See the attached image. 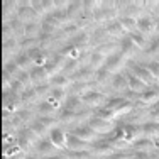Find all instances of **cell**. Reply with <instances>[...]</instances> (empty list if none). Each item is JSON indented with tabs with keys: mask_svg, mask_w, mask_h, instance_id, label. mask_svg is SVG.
I'll return each instance as SVG.
<instances>
[{
	"mask_svg": "<svg viewBox=\"0 0 159 159\" xmlns=\"http://www.w3.org/2000/svg\"><path fill=\"white\" fill-rule=\"evenodd\" d=\"M61 66H63V59H59V56H56L52 61H49V63H46V70H48V73L51 75L52 78L54 76H58L59 75V71H61Z\"/></svg>",
	"mask_w": 159,
	"mask_h": 159,
	"instance_id": "obj_19",
	"label": "cell"
},
{
	"mask_svg": "<svg viewBox=\"0 0 159 159\" xmlns=\"http://www.w3.org/2000/svg\"><path fill=\"white\" fill-rule=\"evenodd\" d=\"M127 66H129V71H130L134 76H137L141 81H144L147 86H154V83H156V78L151 75V71L147 70L146 66H142V64H137L134 61H130L129 59L127 61Z\"/></svg>",
	"mask_w": 159,
	"mask_h": 159,
	"instance_id": "obj_1",
	"label": "cell"
},
{
	"mask_svg": "<svg viewBox=\"0 0 159 159\" xmlns=\"http://www.w3.org/2000/svg\"><path fill=\"white\" fill-rule=\"evenodd\" d=\"M137 31L144 34V36H151L156 32V19L146 16V17H139L137 19Z\"/></svg>",
	"mask_w": 159,
	"mask_h": 159,
	"instance_id": "obj_6",
	"label": "cell"
},
{
	"mask_svg": "<svg viewBox=\"0 0 159 159\" xmlns=\"http://www.w3.org/2000/svg\"><path fill=\"white\" fill-rule=\"evenodd\" d=\"M95 52L97 54H102L103 58H108V56L115 54V44L113 43H102V44L97 46Z\"/></svg>",
	"mask_w": 159,
	"mask_h": 159,
	"instance_id": "obj_22",
	"label": "cell"
},
{
	"mask_svg": "<svg viewBox=\"0 0 159 159\" xmlns=\"http://www.w3.org/2000/svg\"><path fill=\"white\" fill-rule=\"evenodd\" d=\"M92 151H93V152H97V154H102V156H108V157H110L112 154L117 152V151L113 149V147H112L107 141H105V142H97V144H93V146H92Z\"/></svg>",
	"mask_w": 159,
	"mask_h": 159,
	"instance_id": "obj_16",
	"label": "cell"
},
{
	"mask_svg": "<svg viewBox=\"0 0 159 159\" xmlns=\"http://www.w3.org/2000/svg\"><path fill=\"white\" fill-rule=\"evenodd\" d=\"M157 63H159V58H157Z\"/></svg>",
	"mask_w": 159,
	"mask_h": 159,
	"instance_id": "obj_55",
	"label": "cell"
},
{
	"mask_svg": "<svg viewBox=\"0 0 159 159\" xmlns=\"http://www.w3.org/2000/svg\"><path fill=\"white\" fill-rule=\"evenodd\" d=\"M24 34H25V37H34V36H39V34H41V27H39L37 24H34V22H29V24H25Z\"/></svg>",
	"mask_w": 159,
	"mask_h": 159,
	"instance_id": "obj_34",
	"label": "cell"
},
{
	"mask_svg": "<svg viewBox=\"0 0 159 159\" xmlns=\"http://www.w3.org/2000/svg\"><path fill=\"white\" fill-rule=\"evenodd\" d=\"M39 110L43 113H51L52 110H54V105H48V103H41L39 105Z\"/></svg>",
	"mask_w": 159,
	"mask_h": 159,
	"instance_id": "obj_46",
	"label": "cell"
},
{
	"mask_svg": "<svg viewBox=\"0 0 159 159\" xmlns=\"http://www.w3.org/2000/svg\"><path fill=\"white\" fill-rule=\"evenodd\" d=\"M88 147H90V144L86 141H83V139H80L73 134H68V151L81 152V151H88Z\"/></svg>",
	"mask_w": 159,
	"mask_h": 159,
	"instance_id": "obj_12",
	"label": "cell"
},
{
	"mask_svg": "<svg viewBox=\"0 0 159 159\" xmlns=\"http://www.w3.org/2000/svg\"><path fill=\"white\" fill-rule=\"evenodd\" d=\"M32 132L36 135H44L48 132V129H46V125H44V124H41L39 120H36V122L32 124Z\"/></svg>",
	"mask_w": 159,
	"mask_h": 159,
	"instance_id": "obj_41",
	"label": "cell"
},
{
	"mask_svg": "<svg viewBox=\"0 0 159 159\" xmlns=\"http://www.w3.org/2000/svg\"><path fill=\"white\" fill-rule=\"evenodd\" d=\"M95 117H100V119H103V120H110V122L115 120V113H113V110H108V108H105V107L98 108V110L95 112Z\"/></svg>",
	"mask_w": 159,
	"mask_h": 159,
	"instance_id": "obj_33",
	"label": "cell"
},
{
	"mask_svg": "<svg viewBox=\"0 0 159 159\" xmlns=\"http://www.w3.org/2000/svg\"><path fill=\"white\" fill-rule=\"evenodd\" d=\"M105 59L107 58H103L102 54H97V52H93L92 56H90V66L93 68V70H100V68H103V64H105Z\"/></svg>",
	"mask_w": 159,
	"mask_h": 159,
	"instance_id": "obj_31",
	"label": "cell"
},
{
	"mask_svg": "<svg viewBox=\"0 0 159 159\" xmlns=\"http://www.w3.org/2000/svg\"><path fill=\"white\" fill-rule=\"evenodd\" d=\"M37 120H39L41 124H44L48 130H54V129H58V124H59V119H58V117H48V115H43V117H39Z\"/></svg>",
	"mask_w": 159,
	"mask_h": 159,
	"instance_id": "obj_26",
	"label": "cell"
},
{
	"mask_svg": "<svg viewBox=\"0 0 159 159\" xmlns=\"http://www.w3.org/2000/svg\"><path fill=\"white\" fill-rule=\"evenodd\" d=\"M71 44H73L78 51H81V49H85L88 46V36H86V34H78V36H75V39Z\"/></svg>",
	"mask_w": 159,
	"mask_h": 159,
	"instance_id": "obj_32",
	"label": "cell"
},
{
	"mask_svg": "<svg viewBox=\"0 0 159 159\" xmlns=\"http://www.w3.org/2000/svg\"><path fill=\"white\" fill-rule=\"evenodd\" d=\"M17 80H19V81H20L24 86H25V88H31V85H32V80H31V75H29L27 71H24V70H22L20 73H19Z\"/></svg>",
	"mask_w": 159,
	"mask_h": 159,
	"instance_id": "obj_38",
	"label": "cell"
},
{
	"mask_svg": "<svg viewBox=\"0 0 159 159\" xmlns=\"http://www.w3.org/2000/svg\"><path fill=\"white\" fill-rule=\"evenodd\" d=\"M119 20H120V24H122V27L125 29V32L129 31V34H132V32L137 31V20H135V19L124 16V17H120Z\"/></svg>",
	"mask_w": 159,
	"mask_h": 159,
	"instance_id": "obj_23",
	"label": "cell"
},
{
	"mask_svg": "<svg viewBox=\"0 0 159 159\" xmlns=\"http://www.w3.org/2000/svg\"><path fill=\"white\" fill-rule=\"evenodd\" d=\"M144 66H146L147 70L151 71V75H152L154 78L159 80V63H157V59H156V61H151V63L144 64Z\"/></svg>",
	"mask_w": 159,
	"mask_h": 159,
	"instance_id": "obj_40",
	"label": "cell"
},
{
	"mask_svg": "<svg viewBox=\"0 0 159 159\" xmlns=\"http://www.w3.org/2000/svg\"><path fill=\"white\" fill-rule=\"evenodd\" d=\"M129 37H130L132 41H134V44L137 48H144L147 44V41H146V37H144V34H141L139 31H135V32H132V34H129Z\"/></svg>",
	"mask_w": 159,
	"mask_h": 159,
	"instance_id": "obj_35",
	"label": "cell"
},
{
	"mask_svg": "<svg viewBox=\"0 0 159 159\" xmlns=\"http://www.w3.org/2000/svg\"><path fill=\"white\" fill-rule=\"evenodd\" d=\"M49 90H52V88H51V86H48V85L37 86V88H36V93H37V95H46V93H51Z\"/></svg>",
	"mask_w": 159,
	"mask_h": 159,
	"instance_id": "obj_47",
	"label": "cell"
},
{
	"mask_svg": "<svg viewBox=\"0 0 159 159\" xmlns=\"http://www.w3.org/2000/svg\"><path fill=\"white\" fill-rule=\"evenodd\" d=\"M132 159H151L149 152H132Z\"/></svg>",
	"mask_w": 159,
	"mask_h": 159,
	"instance_id": "obj_48",
	"label": "cell"
},
{
	"mask_svg": "<svg viewBox=\"0 0 159 159\" xmlns=\"http://www.w3.org/2000/svg\"><path fill=\"white\" fill-rule=\"evenodd\" d=\"M66 156H49V157H43V159H64Z\"/></svg>",
	"mask_w": 159,
	"mask_h": 159,
	"instance_id": "obj_51",
	"label": "cell"
},
{
	"mask_svg": "<svg viewBox=\"0 0 159 159\" xmlns=\"http://www.w3.org/2000/svg\"><path fill=\"white\" fill-rule=\"evenodd\" d=\"M132 149H134V152H154V151L157 149L154 141H151V139L147 137H139L135 139L134 142H132Z\"/></svg>",
	"mask_w": 159,
	"mask_h": 159,
	"instance_id": "obj_7",
	"label": "cell"
},
{
	"mask_svg": "<svg viewBox=\"0 0 159 159\" xmlns=\"http://www.w3.org/2000/svg\"><path fill=\"white\" fill-rule=\"evenodd\" d=\"M19 44H20V46H19L20 49H27V51H31V49L36 48L37 41L34 39V37H25V39H24V41H20Z\"/></svg>",
	"mask_w": 159,
	"mask_h": 159,
	"instance_id": "obj_39",
	"label": "cell"
},
{
	"mask_svg": "<svg viewBox=\"0 0 159 159\" xmlns=\"http://www.w3.org/2000/svg\"><path fill=\"white\" fill-rule=\"evenodd\" d=\"M83 113H86V112H81V113H75V112H70V110H61V113H59V122H63V124H71L75 119H78V115H83Z\"/></svg>",
	"mask_w": 159,
	"mask_h": 159,
	"instance_id": "obj_28",
	"label": "cell"
},
{
	"mask_svg": "<svg viewBox=\"0 0 159 159\" xmlns=\"http://www.w3.org/2000/svg\"><path fill=\"white\" fill-rule=\"evenodd\" d=\"M29 75H31V80H32V83H34L36 86H44V85H48V80H49V76H51L44 66H43V68L36 66L34 70L29 71Z\"/></svg>",
	"mask_w": 159,
	"mask_h": 159,
	"instance_id": "obj_9",
	"label": "cell"
},
{
	"mask_svg": "<svg viewBox=\"0 0 159 159\" xmlns=\"http://www.w3.org/2000/svg\"><path fill=\"white\" fill-rule=\"evenodd\" d=\"M81 102L90 108H98V107H105V103L108 102V97L98 92H90L81 97Z\"/></svg>",
	"mask_w": 159,
	"mask_h": 159,
	"instance_id": "obj_3",
	"label": "cell"
},
{
	"mask_svg": "<svg viewBox=\"0 0 159 159\" xmlns=\"http://www.w3.org/2000/svg\"><path fill=\"white\" fill-rule=\"evenodd\" d=\"M127 61H129V59L119 51V52H115V54L108 56V58L105 59L103 68H105V70H108L110 73H119L124 66H127Z\"/></svg>",
	"mask_w": 159,
	"mask_h": 159,
	"instance_id": "obj_2",
	"label": "cell"
},
{
	"mask_svg": "<svg viewBox=\"0 0 159 159\" xmlns=\"http://www.w3.org/2000/svg\"><path fill=\"white\" fill-rule=\"evenodd\" d=\"M20 100H22V103H34L37 100V93L34 90H25L20 95Z\"/></svg>",
	"mask_w": 159,
	"mask_h": 159,
	"instance_id": "obj_36",
	"label": "cell"
},
{
	"mask_svg": "<svg viewBox=\"0 0 159 159\" xmlns=\"http://www.w3.org/2000/svg\"><path fill=\"white\" fill-rule=\"evenodd\" d=\"M157 102H159V86H151L149 90H146L141 95V102L137 103V107H147V105L152 107Z\"/></svg>",
	"mask_w": 159,
	"mask_h": 159,
	"instance_id": "obj_5",
	"label": "cell"
},
{
	"mask_svg": "<svg viewBox=\"0 0 159 159\" xmlns=\"http://www.w3.org/2000/svg\"><path fill=\"white\" fill-rule=\"evenodd\" d=\"M108 159H132V154H129L127 151H120V152L112 154Z\"/></svg>",
	"mask_w": 159,
	"mask_h": 159,
	"instance_id": "obj_45",
	"label": "cell"
},
{
	"mask_svg": "<svg viewBox=\"0 0 159 159\" xmlns=\"http://www.w3.org/2000/svg\"><path fill=\"white\" fill-rule=\"evenodd\" d=\"M51 85L52 88H66L71 85V80L68 76H63V75H58V76L51 78Z\"/></svg>",
	"mask_w": 159,
	"mask_h": 159,
	"instance_id": "obj_27",
	"label": "cell"
},
{
	"mask_svg": "<svg viewBox=\"0 0 159 159\" xmlns=\"http://www.w3.org/2000/svg\"><path fill=\"white\" fill-rule=\"evenodd\" d=\"M149 115L154 119V122H156V120L159 122V102H157V103H154L152 107L149 108Z\"/></svg>",
	"mask_w": 159,
	"mask_h": 159,
	"instance_id": "obj_44",
	"label": "cell"
},
{
	"mask_svg": "<svg viewBox=\"0 0 159 159\" xmlns=\"http://www.w3.org/2000/svg\"><path fill=\"white\" fill-rule=\"evenodd\" d=\"M17 46H20V44H17L14 39H7V43H5V49H9V51H14Z\"/></svg>",
	"mask_w": 159,
	"mask_h": 159,
	"instance_id": "obj_49",
	"label": "cell"
},
{
	"mask_svg": "<svg viewBox=\"0 0 159 159\" xmlns=\"http://www.w3.org/2000/svg\"><path fill=\"white\" fill-rule=\"evenodd\" d=\"M93 76H97V70H93L92 66L80 68L78 71H75V73H73L75 83H90V80H92Z\"/></svg>",
	"mask_w": 159,
	"mask_h": 159,
	"instance_id": "obj_10",
	"label": "cell"
},
{
	"mask_svg": "<svg viewBox=\"0 0 159 159\" xmlns=\"http://www.w3.org/2000/svg\"><path fill=\"white\" fill-rule=\"evenodd\" d=\"M49 141L54 144L56 149H68V134L61 129H54L49 132Z\"/></svg>",
	"mask_w": 159,
	"mask_h": 159,
	"instance_id": "obj_8",
	"label": "cell"
},
{
	"mask_svg": "<svg viewBox=\"0 0 159 159\" xmlns=\"http://www.w3.org/2000/svg\"><path fill=\"white\" fill-rule=\"evenodd\" d=\"M81 7H83V2H73V3H70V5H68L66 14H68V17H70L71 22L76 19V16H78V12H80V9H81Z\"/></svg>",
	"mask_w": 159,
	"mask_h": 159,
	"instance_id": "obj_30",
	"label": "cell"
},
{
	"mask_svg": "<svg viewBox=\"0 0 159 159\" xmlns=\"http://www.w3.org/2000/svg\"><path fill=\"white\" fill-rule=\"evenodd\" d=\"M81 97H76V95H71L66 98V105H64V110H70V112H75V113H81L78 112V108L81 107Z\"/></svg>",
	"mask_w": 159,
	"mask_h": 159,
	"instance_id": "obj_20",
	"label": "cell"
},
{
	"mask_svg": "<svg viewBox=\"0 0 159 159\" xmlns=\"http://www.w3.org/2000/svg\"><path fill=\"white\" fill-rule=\"evenodd\" d=\"M156 147H157V149H159V139H157V141H156Z\"/></svg>",
	"mask_w": 159,
	"mask_h": 159,
	"instance_id": "obj_54",
	"label": "cell"
},
{
	"mask_svg": "<svg viewBox=\"0 0 159 159\" xmlns=\"http://www.w3.org/2000/svg\"><path fill=\"white\" fill-rule=\"evenodd\" d=\"M86 125L92 127L93 130L97 132V134H108L110 130H113V122H110V120H103L100 119V117H90L88 122H86Z\"/></svg>",
	"mask_w": 159,
	"mask_h": 159,
	"instance_id": "obj_4",
	"label": "cell"
},
{
	"mask_svg": "<svg viewBox=\"0 0 159 159\" xmlns=\"http://www.w3.org/2000/svg\"><path fill=\"white\" fill-rule=\"evenodd\" d=\"M135 49H137V46L134 44V41L130 39V37H124L122 41H120V52H122L124 56L129 59V56H132L135 52Z\"/></svg>",
	"mask_w": 159,
	"mask_h": 159,
	"instance_id": "obj_17",
	"label": "cell"
},
{
	"mask_svg": "<svg viewBox=\"0 0 159 159\" xmlns=\"http://www.w3.org/2000/svg\"><path fill=\"white\" fill-rule=\"evenodd\" d=\"M27 54L31 56L32 61L36 63L39 68H43V64L46 63V54H44V51H43L41 48H34V49H31V51H29ZM44 66H46V64H44Z\"/></svg>",
	"mask_w": 159,
	"mask_h": 159,
	"instance_id": "obj_21",
	"label": "cell"
},
{
	"mask_svg": "<svg viewBox=\"0 0 159 159\" xmlns=\"http://www.w3.org/2000/svg\"><path fill=\"white\" fill-rule=\"evenodd\" d=\"M34 61H32V58L27 54V52H22V54H19L17 56V59H16V64L19 68H22V70H27L29 66H31Z\"/></svg>",
	"mask_w": 159,
	"mask_h": 159,
	"instance_id": "obj_29",
	"label": "cell"
},
{
	"mask_svg": "<svg viewBox=\"0 0 159 159\" xmlns=\"http://www.w3.org/2000/svg\"><path fill=\"white\" fill-rule=\"evenodd\" d=\"M25 159H43V157H39V156H27Z\"/></svg>",
	"mask_w": 159,
	"mask_h": 159,
	"instance_id": "obj_53",
	"label": "cell"
},
{
	"mask_svg": "<svg viewBox=\"0 0 159 159\" xmlns=\"http://www.w3.org/2000/svg\"><path fill=\"white\" fill-rule=\"evenodd\" d=\"M64 97H66V95H64V90L63 88H52L51 90V98L54 102H58V103L61 100H64Z\"/></svg>",
	"mask_w": 159,
	"mask_h": 159,
	"instance_id": "obj_42",
	"label": "cell"
},
{
	"mask_svg": "<svg viewBox=\"0 0 159 159\" xmlns=\"http://www.w3.org/2000/svg\"><path fill=\"white\" fill-rule=\"evenodd\" d=\"M105 29H107V32L110 34V36H115V37H119V39H124V36H125V29L122 27L120 20L108 22V24L105 25Z\"/></svg>",
	"mask_w": 159,
	"mask_h": 159,
	"instance_id": "obj_15",
	"label": "cell"
},
{
	"mask_svg": "<svg viewBox=\"0 0 159 159\" xmlns=\"http://www.w3.org/2000/svg\"><path fill=\"white\" fill-rule=\"evenodd\" d=\"M73 135H76V137H80V139H83V141H86V142H92V141H95L97 139V132L93 130L92 127H88V125H80V127H76L73 132H71Z\"/></svg>",
	"mask_w": 159,
	"mask_h": 159,
	"instance_id": "obj_13",
	"label": "cell"
},
{
	"mask_svg": "<svg viewBox=\"0 0 159 159\" xmlns=\"http://www.w3.org/2000/svg\"><path fill=\"white\" fill-rule=\"evenodd\" d=\"M156 32H157V36H159V19L156 17Z\"/></svg>",
	"mask_w": 159,
	"mask_h": 159,
	"instance_id": "obj_52",
	"label": "cell"
},
{
	"mask_svg": "<svg viewBox=\"0 0 159 159\" xmlns=\"http://www.w3.org/2000/svg\"><path fill=\"white\" fill-rule=\"evenodd\" d=\"M124 76L127 78L129 88H130V90H134V92H137V93H144L146 90H149V88H151V86H147L144 81H141V80H139L137 76H134V75H132L130 71H129L127 75H124Z\"/></svg>",
	"mask_w": 159,
	"mask_h": 159,
	"instance_id": "obj_14",
	"label": "cell"
},
{
	"mask_svg": "<svg viewBox=\"0 0 159 159\" xmlns=\"http://www.w3.org/2000/svg\"><path fill=\"white\" fill-rule=\"evenodd\" d=\"M110 71L108 70H105V68H100V70L97 71V76H95V81L97 83H107L108 81V78H110Z\"/></svg>",
	"mask_w": 159,
	"mask_h": 159,
	"instance_id": "obj_37",
	"label": "cell"
},
{
	"mask_svg": "<svg viewBox=\"0 0 159 159\" xmlns=\"http://www.w3.org/2000/svg\"><path fill=\"white\" fill-rule=\"evenodd\" d=\"M76 63H78V61H75V59H70V61H68V64H66V71L76 70ZM76 71H78V70H76Z\"/></svg>",
	"mask_w": 159,
	"mask_h": 159,
	"instance_id": "obj_50",
	"label": "cell"
},
{
	"mask_svg": "<svg viewBox=\"0 0 159 159\" xmlns=\"http://www.w3.org/2000/svg\"><path fill=\"white\" fill-rule=\"evenodd\" d=\"M36 10L32 9V7H19V17H20V22H25V24H29V22H32L34 19H36Z\"/></svg>",
	"mask_w": 159,
	"mask_h": 159,
	"instance_id": "obj_18",
	"label": "cell"
},
{
	"mask_svg": "<svg viewBox=\"0 0 159 159\" xmlns=\"http://www.w3.org/2000/svg\"><path fill=\"white\" fill-rule=\"evenodd\" d=\"M159 52V36L154 37L152 41H151L149 48H147V54H157Z\"/></svg>",
	"mask_w": 159,
	"mask_h": 159,
	"instance_id": "obj_43",
	"label": "cell"
},
{
	"mask_svg": "<svg viewBox=\"0 0 159 159\" xmlns=\"http://www.w3.org/2000/svg\"><path fill=\"white\" fill-rule=\"evenodd\" d=\"M112 85H113V88H115V90H120V92H127V90H129L127 78L122 76V75H115V76H113Z\"/></svg>",
	"mask_w": 159,
	"mask_h": 159,
	"instance_id": "obj_24",
	"label": "cell"
},
{
	"mask_svg": "<svg viewBox=\"0 0 159 159\" xmlns=\"http://www.w3.org/2000/svg\"><path fill=\"white\" fill-rule=\"evenodd\" d=\"M142 137H147L151 141H157L159 139V122H144L141 125Z\"/></svg>",
	"mask_w": 159,
	"mask_h": 159,
	"instance_id": "obj_11",
	"label": "cell"
},
{
	"mask_svg": "<svg viewBox=\"0 0 159 159\" xmlns=\"http://www.w3.org/2000/svg\"><path fill=\"white\" fill-rule=\"evenodd\" d=\"M54 149H56V147H54V144H52L51 141H41L39 144H37V154H39V156L51 154Z\"/></svg>",
	"mask_w": 159,
	"mask_h": 159,
	"instance_id": "obj_25",
	"label": "cell"
}]
</instances>
